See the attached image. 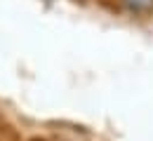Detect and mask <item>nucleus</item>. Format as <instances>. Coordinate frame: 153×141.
<instances>
[{
	"mask_svg": "<svg viewBox=\"0 0 153 141\" xmlns=\"http://www.w3.org/2000/svg\"><path fill=\"white\" fill-rule=\"evenodd\" d=\"M120 2L132 14H151L153 12V0H120Z\"/></svg>",
	"mask_w": 153,
	"mask_h": 141,
	"instance_id": "1",
	"label": "nucleus"
}]
</instances>
